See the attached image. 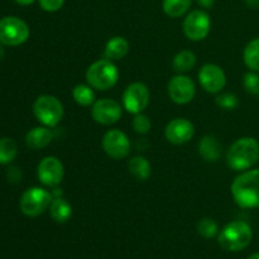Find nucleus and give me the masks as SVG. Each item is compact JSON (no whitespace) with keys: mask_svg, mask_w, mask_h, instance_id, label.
Masks as SVG:
<instances>
[{"mask_svg":"<svg viewBox=\"0 0 259 259\" xmlns=\"http://www.w3.org/2000/svg\"><path fill=\"white\" fill-rule=\"evenodd\" d=\"M39 7L42 8L45 12L48 13H55L58 12L61 8L65 4V0H38Z\"/></svg>","mask_w":259,"mask_h":259,"instance_id":"obj_30","label":"nucleus"},{"mask_svg":"<svg viewBox=\"0 0 259 259\" xmlns=\"http://www.w3.org/2000/svg\"><path fill=\"white\" fill-rule=\"evenodd\" d=\"M38 180L47 187H57L65 176L63 163L55 156L45 157L37 167Z\"/></svg>","mask_w":259,"mask_h":259,"instance_id":"obj_11","label":"nucleus"},{"mask_svg":"<svg viewBox=\"0 0 259 259\" xmlns=\"http://www.w3.org/2000/svg\"><path fill=\"white\" fill-rule=\"evenodd\" d=\"M30 30L27 23L18 17H4L0 19V45L15 47L25 43Z\"/></svg>","mask_w":259,"mask_h":259,"instance_id":"obj_7","label":"nucleus"},{"mask_svg":"<svg viewBox=\"0 0 259 259\" xmlns=\"http://www.w3.org/2000/svg\"><path fill=\"white\" fill-rule=\"evenodd\" d=\"M104 152L113 159H124L131 152V141L124 132L110 129L101 139Z\"/></svg>","mask_w":259,"mask_h":259,"instance_id":"obj_10","label":"nucleus"},{"mask_svg":"<svg viewBox=\"0 0 259 259\" xmlns=\"http://www.w3.org/2000/svg\"><path fill=\"white\" fill-rule=\"evenodd\" d=\"M5 56V51H4V46L0 45V62L3 61V58H4Z\"/></svg>","mask_w":259,"mask_h":259,"instance_id":"obj_35","label":"nucleus"},{"mask_svg":"<svg viewBox=\"0 0 259 259\" xmlns=\"http://www.w3.org/2000/svg\"><path fill=\"white\" fill-rule=\"evenodd\" d=\"M199 154L206 162H217L222 156V144L215 137L204 136L199 142Z\"/></svg>","mask_w":259,"mask_h":259,"instance_id":"obj_17","label":"nucleus"},{"mask_svg":"<svg viewBox=\"0 0 259 259\" xmlns=\"http://www.w3.org/2000/svg\"><path fill=\"white\" fill-rule=\"evenodd\" d=\"M197 233L205 239H211L219 234V227L211 218H204L197 223Z\"/></svg>","mask_w":259,"mask_h":259,"instance_id":"obj_26","label":"nucleus"},{"mask_svg":"<svg viewBox=\"0 0 259 259\" xmlns=\"http://www.w3.org/2000/svg\"><path fill=\"white\" fill-rule=\"evenodd\" d=\"M151 100V94L149 89L147 88L146 83L143 82H132L131 85L126 86L123 93L121 103H123V109H125L131 114L143 113L144 109L149 105Z\"/></svg>","mask_w":259,"mask_h":259,"instance_id":"obj_8","label":"nucleus"},{"mask_svg":"<svg viewBox=\"0 0 259 259\" xmlns=\"http://www.w3.org/2000/svg\"><path fill=\"white\" fill-rule=\"evenodd\" d=\"M192 0H163L162 8L166 15L171 18H180L189 12Z\"/></svg>","mask_w":259,"mask_h":259,"instance_id":"obj_24","label":"nucleus"},{"mask_svg":"<svg viewBox=\"0 0 259 259\" xmlns=\"http://www.w3.org/2000/svg\"><path fill=\"white\" fill-rule=\"evenodd\" d=\"M247 259H259V253H254V254H252L250 257H248Z\"/></svg>","mask_w":259,"mask_h":259,"instance_id":"obj_36","label":"nucleus"},{"mask_svg":"<svg viewBox=\"0 0 259 259\" xmlns=\"http://www.w3.org/2000/svg\"><path fill=\"white\" fill-rule=\"evenodd\" d=\"M199 82L209 94H219L227 85V75L219 65L205 63L199 71Z\"/></svg>","mask_w":259,"mask_h":259,"instance_id":"obj_14","label":"nucleus"},{"mask_svg":"<svg viewBox=\"0 0 259 259\" xmlns=\"http://www.w3.org/2000/svg\"><path fill=\"white\" fill-rule=\"evenodd\" d=\"M119 80V70L114 61L103 58L95 61L86 71V81L93 89L99 91L110 90Z\"/></svg>","mask_w":259,"mask_h":259,"instance_id":"obj_4","label":"nucleus"},{"mask_svg":"<svg viewBox=\"0 0 259 259\" xmlns=\"http://www.w3.org/2000/svg\"><path fill=\"white\" fill-rule=\"evenodd\" d=\"M196 55L189 50L180 51L172 60V67L177 73L189 72L196 65Z\"/></svg>","mask_w":259,"mask_h":259,"instance_id":"obj_21","label":"nucleus"},{"mask_svg":"<svg viewBox=\"0 0 259 259\" xmlns=\"http://www.w3.org/2000/svg\"><path fill=\"white\" fill-rule=\"evenodd\" d=\"M243 60L250 71L259 72V37L250 40L244 48Z\"/></svg>","mask_w":259,"mask_h":259,"instance_id":"obj_23","label":"nucleus"},{"mask_svg":"<svg viewBox=\"0 0 259 259\" xmlns=\"http://www.w3.org/2000/svg\"><path fill=\"white\" fill-rule=\"evenodd\" d=\"M123 115V106L114 99H100L94 103L91 116L101 125H111L119 121Z\"/></svg>","mask_w":259,"mask_h":259,"instance_id":"obj_13","label":"nucleus"},{"mask_svg":"<svg viewBox=\"0 0 259 259\" xmlns=\"http://www.w3.org/2000/svg\"><path fill=\"white\" fill-rule=\"evenodd\" d=\"M132 125H133L134 132L138 134H147L152 128L151 120H149L148 116L143 113H139L134 115Z\"/></svg>","mask_w":259,"mask_h":259,"instance_id":"obj_28","label":"nucleus"},{"mask_svg":"<svg viewBox=\"0 0 259 259\" xmlns=\"http://www.w3.org/2000/svg\"><path fill=\"white\" fill-rule=\"evenodd\" d=\"M197 4L200 5V7L205 8V9H210V8L214 5L215 0H196Z\"/></svg>","mask_w":259,"mask_h":259,"instance_id":"obj_32","label":"nucleus"},{"mask_svg":"<svg viewBox=\"0 0 259 259\" xmlns=\"http://www.w3.org/2000/svg\"><path fill=\"white\" fill-rule=\"evenodd\" d=\"M258 96H259V93H258Z\"/></svg>","mask_w":259,"mask_h":259,"instance_id":"obj_37","label":"nucleus"},{"mask_svg":"<svg viewBox=\"0 0 259 259\" xmlns=\"http://www.w3.org/2000/svg\"><path fill=\"white\" fill-rule=\"evenodd\" d=\"M167 91H168L169 99L175 104L185 105V104H189L194 100L196 88H195V82L189 76L179 73L168 81Z\"/></svg>","mask_w":259,"mask_h":259,"instance_id":"obj_12","label":"nucleus"},{"mask_svg":"<svg viewBox=\"0 0 259 259\" xmlns=\"http://www.w3.org/2000/svg\"><path fill=\"white\" fill-rule=\"evenodd\" d=\"M55 138V133L48 126H34L25 134V144L30 149H42L47 147Z\"/></svg>","mask_w":259,"mask_h":259,"instance_id":"obj_16","label":"nucleus"},{"mask_svg":"<svg viewBox=\"0 0 259 259\" xmlns=\"http://www.w3.org/2000/svg\"><path fill=\"white\" fill-rule=\"evenodd\" d=\"M129 172L139 181H147L151 177L152 167L148 159L143 156H136L129 159L128 162Z\"/></svg>","mask_w":259,"mask_h":259,"instance_id":"obj_20","label":"nucleus"},{"mask_svg":"<svg viewBox=\"0 0 259 259\" xmlns=\"http://www.w3.org/2000/svg\"><path fill=\"white\" fill-rule=\"evenodd\" d=\"M7 179L8 181L12 184H19L22 180V171L18 167H9L7 171Z\"/></svg>","mask_w":259,"mask_h":259,"instance_id":"obj_31","label":"nucleus"},{"mask_svg":"<svg viewBox=\"0 0 259 259\" xmlns=\"http://www.w3.org/2000/svg\"><path fill=\"white\" fill-rule=\"evenodd\" d=\"M129 52V43L125 38L120 35L110 38L106 42L105 48H104V57L110 61L123 60Z\"/></svg>","mask_w":259,"mask_h":259,"instance_id":"obj_18","label":"nucleus"},{"mask_svg":"<svg viewBox=\"0 0 259 259\" xmlns=\"http://www.w3.org/2000/svg\"><path fill=\"white\" fill-rule=\"evenodd\" d=\"M52 200V194L47 190L37 186L29 187L20 196V211L28 218H37L50 207Z\"/></svg>","mask_w":259,"mask_h":259,"instance_id":"obj_6","label":"nucleus"},{"mask_svg":"<svg viewBox=\"0 0 259 259\" xmlns=\"http://www.w3.org/2000/svg\"><path fill=\"white\" fill-rule=\"evenodd\" d=\"M72 98L75 103L80 106H93L95 103V93H94L93 88L90 85H85V83H78L73 88L72 90Z\"/></svg>","mask_w":259,"mask_h":259,"instance_id":"obj_22","label":"nucleus"},{"mask_svg":"<svg viewBox=\"0 0 259 259\" xmlns=\"http://www.w3.org/2000/svg\"><path fill=\"white\" fill-rule=\"evenodd\" d=\"M215 101H217V105L224 110H234L239 105V99L235 94L232 93H224L222 95H218Z\"/></svg>","mask_w":259,"mask_h":259,"instance_id":"obj_27","label":"nucleus"},{"mask_svg":"<svg viewBox=\"0 0 259 259\" xmlns=\"http://www.w3.org/2000/svg\"><path fill=\"white\" fill-rule=\"evenodd\" d=\"M253 239V230L248 223L235 220L225 225L218 234V243L228 252H240L250 244Z\"/></svg>","mask_w":259,"mask_h":259,"instance_id":"obj_3","label":"nucleus"},{"mask_svg":"<svg viewBox=\"0 0 259 259\" xmlns=\"http://www.w3.org/2000/svg\"><path fill=\"white\" fill-rule=\"evenodd\" d=\"M18 154V147L14 139L0 138V164H8L15 159Z\"/></svg>","mask_w":259,"mask_h":259,"instance_id":"obj_25","label":"nucleus"},{"mask_svg":"<svg viewBox=\"0 0 259 259\" xmlns=\"http://www.w3.org/2000/svg\"><path fill=\"white\" fill-rule=\"evenodd\" d=\"M51 218L58 224H65L72 217V206L65 197H56L50 205Z\"/></svg>","mask_w":259,"mask_h":259,"instance_id":"obj_19","label":"nucleus"},{"mask_svg":"<svg viewBox=\"0 0 259 259\" xmlns=\"http://www.w3.org/2000/svg\"><path fill=\"white\" fill-rule=\"evenodd\" d=\"M195 136V126L185 118H176L169 121L164 128V137L167 141L176 146L187 143Z\"/></svg>","mask_w":259,"mask_h":259,"instance_id":"obj_15","label":"nucleus"},{"mask_svg":"<svg viewBox=\"0 0 259 259\" xmlns=\"http://www.w3.org/2000/svg\"><path fill=\"white\" fill-rule=\"evenodd\" d=\"M245 4L250 9H259V0H245Z\"/></svg>","mask_w":259,"mask_h":259,"instance_id":"obj_33","label":"nucleus"},{"mask_svg":"<svg viewBox=\"0 0 259 259\" xmlns=\"http://www.w3.org/2000/svg\"><path fill=\"white\" fill-rule=\"evenodd\" d=\"M230 192L235 204L243 209L259 207V168L247 169L233 181Z\"/></svg>","mask_w":259,"mask_h":259,"instance_id":"obj_1","label":"nucleus"},{"mask_svg":"<svg viewBox=\"0 0 259 259\" xmlns=\"http://www.w3.org/2000/svg\"><path fill=\"white\" fill-rule=\"evenodd\" d=\"M259 159V142L253 137L237 139L227 152V163L238 172L252 168Z\"/></svg>","mask_w":259,"mask_h":259,"instance_id":"obj_2","label":"nucleus"},{"mask_svg":"<svg viewBox=\"0 0 259 259\" xmlns=\"http://www.w3.org/2000/svg\"><path fill=\"white\" fill-rule=\"evenodd\" d=\"M243 86L245 91L252 95H258L259 93V75L255 71L247 72L243 77Z\"/></svg>","mask_w":259,"mask_h":259,"instance_id":"obj_29","label":"nucleus"},{"mask_svg":"<svg viewBox=\"0 0 259 259\" xmlns=\"http://www.w3.org/2000/svg\"><path fill=\"white\" fill-rule=\"evenodd\" d=\"M33 114L40 124L48 128H55L62 120L63 105L56 96L40 95L33 103Z\"/></svg>","mask_w":259,"mask_h":259,"instance_id":"obj_5","label":"nucleus"},{"mask_svg":"<svg viewBox=\"0 0 259 259\" xmlns=\"http://www.w3.org/2000/svg\"><path fill=\"white\" fill-rule=\"evenodd\" d=\"M14 2L17 3V4L23 5V7H27V5H32L35 0H14Z\"/></svg>","mask_w":259,"mask_h":259,"instance_id":"obj_34","label":"nucleus"},{"mask_svg":"<svg viewBox=\"0 0 259 259\" xmlns=\"http://www.w3.org/2000/svg\"><path fill=\"white\" fill-rule=\"evenodd\" d=\"M182 28L187 39L200 42L209 35L211 29V19L204 10H192L185 18Z\"/></svg>","mask_w":259,"mask_h":259,"instance_id":"obj_9","label":"nucleus"}]
</instances>
